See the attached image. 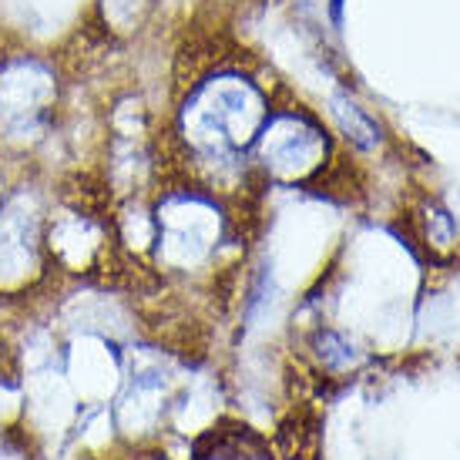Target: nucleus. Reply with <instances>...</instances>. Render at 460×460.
Masks as SVG:
<instances>
[{
    "instance_id": "f257e3e1",
    "label": "nucleus",
    "mask_w": 460,
    "mask_h": 460,
    "mask_svg": "<svg viewBox=\"0 0 460 460\" xmlns=\"http://www.w3.org/2000/svg\"><path fill=\"white\" fill-rule=\"evenodd\" d=\"M61 81L38 51L0 58V138L40 141L58 121Z\"/></svg>"
}]
</instances>
